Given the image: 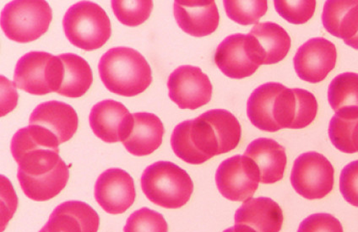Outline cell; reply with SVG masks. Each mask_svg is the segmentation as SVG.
<instances>
[{
	"mask_svg": "<svg viewBox=\"0 0 358 232\" xmlns=\"http://www.w3.org/2000/svg\"><path fill=\"white\" fill-rule=\"evenodd\" d=\"M62 62L59 56L46 52H28L16 64L14 83L16 87L35 96L58 92Z\"/></svg>",
	"mask_w": 358,
	"mask_h": 232,
	"instance_id": "6",
	"label": "cell"
},
{
	"mask_svg": "<svg viewBox=\"0 0 358 232\" xmlns=\"http://www.w3.org/2000/svg\"><path fill=\"white\" fill-rule=\"evenodd\" d=\"M170 99L181 109L195 110L210 103L213 87L199 67L182 65L169 75Z\"/></svg>",
	"mask_w": 358,
	"mask_h": 232,
	"instance_id": "9",
	"label": "cell"
},
{
	"mask_svg": "<svg viewBox=\"0 0 358 232\" xmlns=\"http://www.w3.org/2000/svg\"><path fill=\"white\" fill-rule=\"evenodd\" d=\"M164 126L157 115L149 113H132V119L124 140L126 150L136 157H145L160 147Z\"/></svg>",
	"mask_w": 358,
	"mask_h": 232,
	"instance_id": "17",
	"label": "cell"
},
{
	"mask_svg": "<svg viewBox=\"0 0 358 232\" xmlns=\"http://www.w3.org/2000/svg\"><path fill=\"white\" fill-rule=\"evenodd\" d=\"M136 186L125 171L111 168L101 173L95 184V198L106 212L123 214L136 201Z\"/></svg>",
	"mask_w": 358,
	"mask_h": 232,
	"instance_id": "12",
	"label": "cell"
},
{
	"mask_svg": "<svg viewBox=\"0 0 358 232\" xmlns=\"http://www.w3.org/2000/svg\"><path fill=\"white\" fill-rule=\"evenodd\" d=\"M244 156L257 166L260 182L264 184H273L283 178L287 164L286 150L275 140L257 138L248 146Z\"/></svg>",
	"mask_w": 358,
	"mask_h": 232,
	"instance_id": "22",
	"label": "cell"
},
{
	"mask_svg": "<svg viewBox=\"0 0 358 232\" xmlns=\"http://www.w3.org/2000/svg\"><path fill=\"white\" fill-rule=\"evenodd\" d=\"M335 44L323 38L309 39L299 48L294 59L299 78L316 84L323 81L336 67Z\"/></svg>",
	"mask_w": 358,
	"mask_h": 232,
	"instance_id": "11",
	"label": "cell"
},
{
	"mask_svg": "<svg viewBox=\"0 0 358 232\" xmlns=\"http://www.w3.org/2000/svg\"><path fill=\"white\" fill-rule=\"evenodd\" d=\"M52 20V11L48 2L15 0L3 8L1 27L8 38L19 43H27L46 34Z\"/></svg>",
	"mask_w": 358,
	"mask_h": 232,
	"instance_id": "5",
	"label": "cell"
},
{
	"mask_svg": "<svg viewBox=\"0 0 358 232\" xmlns=\"http://www.w3.org/2000/svg\"><path fill=\"white\" fill-rule=\"evenodd\" d=\"M20 188L31 201L43 202L54 198L66 187L70 171L63 161L51 172L28 176L17 173Z\"/></svg>",
	"mask_w": 358,
	"mask_h": 232,
	"instance_id": "23",
	"label": "cell"
},
{
	"mask_svg": "<svg viewBox=\"0 0 358 232\" xmlns=\"http://www.w3.org/2000/svg\"><path fill=\"white\" fill-rule=\"evenodd\" d=\"M259 182L257 166L249 157L240 154L222 162L215 173L219 192L231 201L245 202L253 197Z\"/></svg>",
	"mask_w": 358,
	"mask_h": 232,
	"instance_id": "8",
	"label": "cell"
},
{
	"mask_svg": "<svg viewBox=\"0 0 358 232\" xmlns=\"http://www.w3.org/2000/svg\"><path fill=\"white\" fill-rule=\"evenodd\" d=\"M318 103L306 89H289L283 85L274 104L273 117L278 130L306 128L315 119Z\"/></svg>",
	"mask_w": 358,
	"mask_h": 232,
	"instance_id": "10",
	"label": "cell"
},
{
	"mask_svg": "<svg viewBox=\"0 0 358 232\" xmlns=\"http://www.w3.org/2000/svg\"><path fill=\"white\" fill-rule=\"evenodd\" d=\"M329 136L336 149L344 153L358 152V116L334 115L329 126Z\"/></svg>",
	"mask_w": 358,
	"mask_h": 232,
	"instance_id": "27",
	"label": "cell"
},
{
	"mask_svg": "<svg viewBox=\"0 0 358 232\" xmlns=\"http://www.w3.org/2000/svg\"><path fill=\"white\" fill-rule=\"evenodd\" d=\"M322 20L329 34L358 50V0H328Z\"/></svg>",
	"mask_w": 358,
	"mask_h": 232,
	"instance_id": "21",
	"label": "cell"
},
{
	"mask_svg": "<svg viewBox=\"0 0 358 232\" xmlns=\"http://www.w3.org/2000/svg\"><path fill=\"white\" fill-rule=\"evenodd\" d=\"M101 81L108 91L132 97L144 92L152 82L148 60L137 50L127 47L111 48L99 64Z\"/></svg>",
	"mask_w": 358,
	"mask_h": 232,
	"instance_id": "2",
	"label": "cell"
},
{
	"mask_svg": "<svg viewBox=\"0 0 358 232\" xmlns=\"http://www.w3.org/2000/svg\"><path fill=\"white\" fill-rule=\"evenodd\" d=\"M63 27L71 43L85 51L99 50L112 34L108 15L103 8L91 1L72 6L64 15Z\"/></svg>",
	"mask_w": 358,
	"mask_h": 232,
	"instance_id": "4",
	"label": "cell"
},
{
	"mask_svg": "<svg viewBox=\"0 0 358 232\" xmlns=\"http://www.w3.org/2000/svg\"><path fill=\"white\" fill-rule=\"evenodd\" d=\"M224 7L227 16L240 25H251L259 22L260 18L266 14L268 3L266 0L255 1H238L225 0Z\"/></svg>",
	"mask_w": 358,
	"mask_h": 232,
	"instance_id": "28",
	"label": "cell"
},
{
	"mask_svg": "<svg viewBox=\"0 0 358 232\" xmlns=\"http://www.w3.org/2000/svg\"><path fill=\"white\" fill-rule=\"evenodd\" d=\"M39 232H47L46 230L44 229V227L42 228V230H41Z\"/></svg>",
	"mask_w": 358,
	"mask_h": 232,
	"instance_id": "35",
	"label": "cell"
},
{
	"mask_svg": "<svg viewBox=\"0 0 358 232\" xmlns=\"http://www.w3.org/2000/svg\"><path fill=\"white\" fill-rule=\"evenodd\" d=\"M282 87L283 85L280 83L264 84L255 89L248 100V117L252 124L262 131H279L275 123L273 110L276 96Z\"/></svg>",
	"mask_w": 358,
	"mask_h": 232,
	"instance_id": "25",
	"label": "cell"
},
{
	"mask_svg": "<svg viewBox=\"0 0 358 232\" xmlns=\"http://www.w3.org/2000/svg\"><path fill=\"white\" fill-rule=\"evenodd\" d=\"M131 119L132 114L127 108L115 100H104L95 104L89 117L93 133L109 144L124 140Z\"/></svg>",
	"mask_w": 358,
	"mask_h": 232,
	"instance_id": "15",
	"label": "cell"
},
{
	"mask_svg": "<svg viewBox=\"0 0 358 232\" xmlns=\"http://www.w3.org/2000/svg\"><path fill=\"white\" fill-rule=\"evenodd\" d=\"M223 232H253L250 230L246 229V228L235 226L233 227L227 228L225 231Z\"/></svg>",
	"mask_w": 358,
	"mask_h": 232,
	"instance_id": "34",
	"label": "cell"
},
{
	"mask_svg": "<svg viewBox=\"0 0 358 232\" xmlns=\"http://www.w3.org/2000/svg\"><path fill=\"white\" fill-rule=\"evenodd\" d=\"M248 36L252 54L260 65L280 62L291 48L290 36L283 27L273 22L256 24Z\"/></svg>",
	"mask_w": 358,
	"mask_h": 232,
	"instance_id": "16",
	"label": "cell"
},
{
	"mask_svg": "<svg viewBox=\"0 0 358 232\" xmlns=\"http://www.w3.org/2000/svg\"><path fill=\"white\" fill-rule=\"evenodd\" d=\"M30 125H38L55 134L60 145L75 136L78 129V115L71 105L59 101L41 103L31 113Z\"/></svg>",
	"mask_w": 358,
	"mask_h": 232,
	"instance_id": "18",
	"label": "cell"
},
{
	"mask_svg": "<svg viewBox=\"0 0 358 232\" xmlns=\"http://www.w3.org/2000/svg\"><path fill=\"white\" fill-rule=\"evenodd\" d=\"M141 188L155 205L174 210L189 202L194 192V182L180 166L170 161H157L144 171Z\"/></svg>",
	"mask_w": 358,
	"mask_h": 232,
	"instance_id": "3",
	"label": "cell"
},
{
	"mask_svg": "<svg viewBox=\"0 0 358 232\" xmlns=\"http://www.w3.org/2000/svg\"><path fill=\"white\" fill-rule=\"evenodd\" d=\"M298 232H344L338 219L333 215L318 213L309 215L300 224Z\"/></svg>",
	"mask_w": 358,
	"mask_h": 232,
	"instance_id": "32",
	"label": "cell"
},
{
	"mask_svg": "<svg viewBox=\"0 0 358 232\" xmlns=\"http://www.w3.org/2000/svg\"><path fill=\"white\" fill-rule=\"evenodd\" d=\"M62 62V73L58 94L78 99L88 92L93 82V74L87 60L75 54L59 55Z\"/></svg>",
	"mask_w": 358,
	"mask_h": 232,
	"instance_id": "24",
	"label": "cell"
},
{
	"mask_svg": "<svg viewBox=\"0 0 358 232\" xmlns=\"http://www.w3.org/2000/svg\"><path fill=\"white\" fill-rule=\"evenodd\" d=\"M124 232H169V226L162 215L144 207L130 215Z\"/></svg>",
	"mask_w": 358,
	"mask_h": 232,
	"instance_id": "30",
	"label": "cell"
},
{
	"mask_svg": "<svg viewBox=\"0 0 358 232\" xmlns=\"http://www.w3.org/2000/svg\"><path fill=\"white\" fill-rule=\"evenodd\" d=\"M328 99L332 109L341 116H358V74L343 73L331 81Z\"/></svg>",
	"mask_w": 358,
	"mask_h": 232,
	"instance_id": "26",
	"label": "cell"
},
{
	"mask_svg": "<svg viewBox=\"0 0 358 232\" xmlns=\"http://www.w3.org/2000/svg\"><path fill=\"white\" fill-rule=\"evenodd\" d=\"M292 187L304 198L320 199L331 192L335 171L322 154L303 153L296 159L291 173Z\"/></svg>",
	"mask_w": 358,
	"mask_h": 232,
	"instance_id": "7",
	"label": "cell"
},
{
	"mask_svg": "<svg viewBox=\"0 0 358 232\" xmlns=\"http://www.w3.org/2000/svg\"><path fill=\"white\" fill-rule=\"evenodd\" d=\"M241 136V125L233 113L213 109L177 125L171 137V146L187 164L201 165L237 148Z\"/></svg>",
	"mask_w": 358,
	"mask_h": 232,
	"instance_id": "1",
	"label": "cell"
},
{
	"mask_svg": "<svg viewBox=\"0 0 358 232\" xmlns=\"http://www.w3.org/2000/svg\"><path fill=\"white\" fill-rule=\"evenodd\" d=\"M215 63L231 79H243L254 75L260 66L250 50L248 34L227 36L217 48Z\"/></svg>",
	"mask_w": 358,
	"mask_h": 232,
	"instance_id": "13",
	"label": "cell"
},
{
	"mask_svg": "<svg viewBox=\"0 0 358 232\" xmlns=\"http://www.w3.org/2000/svg\"><path fill=\"white\" fill-rule=\"evenodd\" d=\"M340 190L345 201L358 207V161L345 166L341 172Z\"/></svg>",
	"mask_w": 358,
	"mask_h": 232,
	"instance_id": "33",
	"label": "cell"
},
{
	"mask_svg": "<svg viewBox=\"0 0 358 232\" xmlns=\"http://www.w3.org/2000/svg\"><path fill=\"white\" fill-rule=\"evenodd\" d=\"M173 11L178 27L195 38L213 34L219 26V12L213 0H177Z\"/></svg>",
	"mask_w": 358,
	"mask_h": 232,
	"instance_id": "14",
	"label": "cell"
},
{
	"mask_svg": "<svg viewBox=\"0 0 358 232\" xmlns=\"http://www.w3.org/2000/svg\"><path fill=\"white\" fill-rule=\"evenodd\" d=\"M112 8L113 13L122 24L134 27L141 25L150 17L153 9V2L150 0H113Z\"/></svg>",
	"mask_w": 358,
	"mask_h": 232,
	"instance_id": "29",
	"label": "cell"
},
{
	"mask_svg": "<svg viewBox=\"0 0 358 232\" xmlns=\"http://www.w3.org/2000/svg\"><path fill=\"white\" fill-rule=\"evenodd\" d=\"M100 217L88 203L71 201L57 206L45 225L47 232H97Z\"/></svg>",
	"mask_w": 358,
	"mask_h": 232,
	"instance_id": "20",
	"label": "cell"
},
{
	"mask_svg": "<svg viewBox=\"0 0 358 232\" xmlns=\"http://www.w3.org/2000/svg\"><path fill=\"white\" fill-rule=\"evenodd\" d=\"M283 221L282 208L266 197L248 199L235 213V226L253 232H280Z\"/></svg>",
	"mask_w": 358,
	"mask_h": 232,
	"instance_id": "19",
	"label": "cell"
},
{
	"mask_svg": "<svg viewBox=\"0 0 358 232\" xmlns=\"http://www.w3.org/2000/svg\"><path fill=\"white\" fill-rule=\"evenodd\" d=\"M275 7L278 13L288 22L300 25L310 20L315 15V0H303V1H286L275 0Z\"/></svg>",
	"mask_w": 358,
	"mask_h": 232,
	"instance_id": "31",
	"label": "cell"
}]
</instances>
